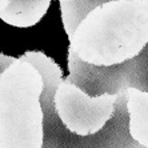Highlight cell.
<instances>
[{
	"instance_id": "6",
	"label": "cell",
	"mask_w": 148,
	"mask_h": 148,
	"mask_svg": "<svg viewBox=\"0 0 148 148\" xmlns=\"http://www.w3.org/2000/svg\"><path fill=\"white\" fill-rule=\"evenodd\" d=\"M49 1L51 0H11L8 7L0 11V17L14 27H32L47 14Z\"/></svg>"
},
{
	"instance_id": "4",
	"label": "cell",
	"mask_w": 148,
	"mask_h": 148,
	"mask_svg": "<svg viewBox=\"0 0 148 148\" xmlns=\"http://www.w3.org/2000/svg\"><path fill=\"white\" fill-rule=\"evenodd\" d=\"M68 69L67 82L80 87L91 96L117 95L128 88L148 92V45L138 58L110 68L90 66L68 48Z\"/></svg>"
},
{
	"instance_id": "3",
	"label": "cell",
	"mask_w": 148,
	"mask_h": 148,
	"mask_svg": "<svg viewBox=\"0 0 148 148\" xmlns=\"http://www.w3.org/2000/svg\"><path fill=\"white\" fill-rule=\"evenodd\" d=\"M23 58L40 71L44 79L41 104L44 110L43 148H144L131 138L127 111V91L117 93L116 111L112 120L99 134L83 138L62 123L55 111V92L63 80L62 69L51 58L38 51L25 52Z\"/></svg>"
},
{
	"instance_id": "8",
	"label": "cell",
	"mask_w": 148,
	"mask_h": 148,
	"mask_svg": "<svg viewBox=\"0 0 148 148\" xmlns=\"http://www.w3.org/2000/svg\"><path fill=\"white\" fill-rule=\"evenodd\" d=\"M110 1H116V0H72V1L60 3L63 25L68 39L72 38L77 25L86 19V16L91 11Z\"/></svg>"
},
{
	"instance_id": "7",
	"label": "cell",
	"mask_w": 148,
	"mask_h": 148,
	"mask_svg": "<svg viewBox=\"0 0 148 148\" xmlns=\"http://www.w3.org/2000/svg\"><path fill=\"white\" fill-rule=\"evenodd\" d=\"M125 91L131 138L144 148H148V92L136 88Z\"/></svg>"
},
{
	"instance_id": "10",
	"label": "cell",
	"mask_w": 148,
	"mask_h": 148,
	"mask_svg": "<svg viewBox=\"0 0 148 148\" xmlns=\"http://www.w3.org/2000/svg\"><path fill=\"white\" fill-rule=\"evenodd\" d=\"M60 3H64V1H72V0H59Z\"/></svg>"
},
{
	"instance_id": "2",
	"label": "cell",
	"mask_w": 148,
	"mask_h": 148,
	"mask_svg": "<svg viewBox=\"0 0 148 148\" xmlns=\"http://www.w3.org/2000/svg\"><path fill=\"white\" fill-rule=\"evenodd\" d=\"M44 79L27 59L0 53V148H43Z\"/></svg>"
},
{
	"instance_id": "5",
	"label": "cell",
	"mask_w": 148,
	"mask_h": 148,
	"mask_svg": "<svg viewBox=\"0 0 148 148\" xmlns=\"http://www.w3.org/2000/svg\"><path fill=\"white\" fill-rule=\"evenodd\" d=\"M55 111L71 132L87 138L99 134L112 120L117 95L91 96L72 83L62 80L55 92Z\"/></svg>"
},
{
	"instance_id": "1",
	"label": "cell",
	"mask_w": 148,
	"mask_h": 148,
	"mask_svg": "<svg viewBox=\"0 0 148 148\" xmlns=\"http://www.w3.org/2000/svg\"><path fill=\"white\" fill-rule=\"evenodd\" d=\"M82 62L116 67L138 58L148 45V0H116L86 16L69 39Z\"/></svg>"
},
{
	"instance_id": "9",
	"label": "cell",
	"mask_w": 148,
	"mask_h": 148,
	"mask_svg": "<svg viewBox=\"0 0 148 148\" xmlns=\"http://www.w3.org/2000/svg\"><path fill=\"white\" fill-rule=\"evenodd\" d=\"M11 0H0V11H4L5 8L8 7V4H10Z\"/></svg>"
}]
</instances>
